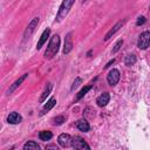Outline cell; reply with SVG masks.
I'll list each match as a JSON object with an SVG mask.
<instances>
[{
	"instance_id": "cell-1",
	"label": "cell",
	"mask_w": 150,
	"mask_h": 150,
	"mask_svg": "<svg viewBox=\"0 0 150 150\" xmlns=\"http://www.w3.org/2000/svg\"><path fill=\"white\" fill-rule=\"evenodd\" d=\"M59 47H60V36L55 34L50 39V41H49V43L47 46V49L45 52V57L48 59V60L54 57V55L59 52Z\"/></svg>"
},
{
	"instance_id": "cell-2",
	"label": "cell",
	"mask_w": 150,
	"mask_h": 150,
	"mask_svg": "<svg viewBox=\"0 0 150 150\" xmlns=\"http://www.w3.org/2000/svg\"><path fill=\"white\" fill-rule=\"evenodd\" d=\"M74 2H75V0H62L61 5L59 7V11L56 13V18H55V21L56 22L62 21L68 15V13H69L71 6L74 5Z\"/></svg>"
},
{
	"instance_id": "cell-3",
	"label": "cell",
	"mask_w": 150,
	"mask_h": 150,
	"mask_svg": "<svg viewBox=\"0 0 150 150\" xmlns=\"http://www.w3.org/2000/svg\"><path fill=\"white\" fill-rule=\"evenodd\" d=\"M137 46H138L139 49H146V48L150 46V32L145 30V32H143V33L139 35Z\"/></svg>"
},
{
	"instance_id": "cell-4",
	"label": "cell",
	"mask_w": 150,
	"mask_h": 150,
	"mask_svg": "<svg viewBox=\"0 0 150 150\" xmlns=\"http://www.w3.org/2000/svg\"><path fill=\"white\" fill-rule=\"evenodd\" d=\"M71 146L75 148V149H81V150H83V149L89 150V149H90V146L86 143V141H84L82 137H80V136H74V137H73Z\"/></svg>"
},
{
	"instance_id": "cell-5",
	"label": "cell",
	"mask_w": 150,
	"mask_h": 150,
	"mask_svg": "<svg viewBox=\"0 0 150 150\" xmlns=\"http://www.w3.org/2000/svg\"><path fill=\"white\" fill-rule=\"evenodd\" d=\"M107 81L110 86L117 84V82L120 81V71L117 69H111L109 71V74L107 75Z\"/></svg>"
},
{
	"instance_id": "cell-6",
	"label": "cell",
	"mask_w": 150,
	"mask_h": 150,
	"mask_svg": "<svg viewBox=\"0 0 150 150\" xmlns=\"http://www.w3.org/2000/svg\"><path fill=\"white\" fill-rule=\"evenodd\" d=\"M57 142H59V144H60L62 148H68V146L71 145L73 138H71V136L68 135V134H61V135L59 136V138H57Z\"/></svg>"
},
{
	"instance_id": "cell-7",
	"label": "cell",
	"mask_w": 150,
	"mask_h": 150,
	"mask_svg": "<svg viewBox=\"0 0 150 150\" xmlns=\"http://www.w3.org/2000/svg\"><path fill=\"white\" fill-rule=\"evenodd\" d=\"M38 23H39V18H34V19L28 23V26H27V28H26V30H25V39H28V38L30 36V34L34 32V29H35V27L38 26Z\"/></svg>"
},
{
	"instance_id": "cell-8",
	"label": "cell",
	"mask_w": 150,
	"mask_h": 150,
	"mask_svg": "<svg viewBox=\"0 0 150 150\" xmlns=\"http://www.w3.org/2000/svg\"><path fill=\"white\" fill-rule=\"evenodd\" d=\"M73 49V39H71V33H68L64 39V46H63V54L70 53Z\"/></svg>"
},
{
	"instance_id": "cell-9",
	"label": "cell",
	"mask_w": 150,
	"mask_h": 150,
	"mask_svg": "<svg viewBox=\"0 0 150 150\" xmlns=\"http://www.w3.org/2000/svg\"><path fill=\"white\" fill-rule=\"evenodd\" d=\"M21 121H22L21 115L18 114V112H15V111L11 112V114L8 115V117H7V122H8L9 124H19Z\"/></svg>"
},
{
	"instance_id": "cell-10",
	"label": "cell",
	"mask_w": 150,
	"mask_h": 150,
	"mask_svg": "<svg viewBox=\"0 0 150 150\" xmlns=\"http://www.w3.org/2000/svg\"><path fill=\"white\" fill-rule=\"evenodd\" d=\"M109 100H110L109 93H103L102 95H100V96L97 97L96 103H97L98 107H104V105H107V103L109 102Z\"/></svg>"
},
{
	"instance_id": "cell-11",
	"label": "cell",
	"mask_w": 150,
	"mask_h": 150,
	"mask_svg": "<svg viewBox=\"0 0 150 150\" xmlns=\"http://www.w3.org/2000/svg\"><path fill=\"white\" fill-rule=\"evenodd\" d=\"M49 34H50V29H49V28H47V29H45V30H43V33H42V34H41V36H40L39 42L36 43V49H40V48L43 46V43L47 41V39H48Z\"/></svg>"
},
{
	"instance_id": "cell-12",
	"label": "cell",
	"mask_w": 150,
	"mask_h": 150,
	"mask_svg": "<svg viewBox=\"0 0 150 150\" xmlns=\"http://www.w3.org/2000/svg\"><path fill=\"white\" fill-rule=\"evenodd\" d=\"M27 77H28V74H23L22 76H20V77H19V79H18V80H16V81H15V82L9 87V89H8V91H7V93H8V94L13 93V91H14V90H15V89H16V88H18V87H19V86H20V84H21V83L27 79Z\"/></svg>"
},
{
	"instance_id": "cell-13",
	"label": "cell",
	"mask_w": 150,
	"mask_h": 150,
	"mask_svg": "<svg viewBox=\"0 0 150 150\" xmlns=\"http://www.w3.org/2000/svg\"><path fill=\"white\" fill-rule=\"evenodd\" d=\"M56 104V98L55 97H52L49 101H47V103L45 104V107L42 108V110H41V112H40V115L42 116V115H45L47 111H49L54 105Z\"/></svg>"
},
{
	"instance_id": "cell-14",
	"label": "cell",
	"mask_w": 150,
	"mask_h": 150,
	"mask_svg": "<svg viewBox=\"0 0 150 150\" xmlns=\"http://www.w3.org/2000/svg\"><path fill=\"white\" fill-rule=\"evenodd\" d=\"M76 127H77V128H79L81 131H83V132H87V131H89V129H90L89 123H88V122H87L84 118L76 121Z\"/></svg>"
},
{
	"instance_id": "cell-15",
	"label": "cell",
	"mask_w": 150,
	"mask_h": 150,
	"mask_svg": "<svg viewBox=\"0 0 150 150\" xmlns=\"http://www.w3.org/2000/svg\"><path fill=\"white\" fill-rule=\"evenodd\" d=\"M122 25H123V21L117 22V23H116V25H115V26H114V27H112V28H111V29L105 34V36H104V41L109 40V39H110V38H111V36H112V35H114V34H115V33H116V32L122 27Z\"/></svg>"
},
{
	"instance_id": "cell-16",
	"label": "cell",
	"mask_w": 150,
	"mask_h": 150,
	"mask_svg": "<svg viewBox=\"0 0 150 150\" xmlns=\"http://www.w3.org/2000/svg\"><path fill=\"white\" fill-rule=\"evenodd\" d=\"M52 88H53V86H52V83H47V86H46V88H45V90H43V93H42V95H41V97H40V103H42V102H45L46 101V98H47V96L50 94V91H52Z\"/></svg>"
},
{
	"instance_id": "cell-17",
	"label": "cell",
	"mask_w": 150,
	"mask_h": 150,
	"mask_svg": "<svg viewBox=\"0 0 150 150\" xmlns=\"http://www.w3.org/2000/svg\"><path fill=\"white\" fill-rule=\"evenodd\" d=\"M23 149H25V150H30V149H33V150H39L40 146H39V144L35 143L34 141H29V142H27V143L23 145Z\"/></svg>"
},
{
	"instance_id": "cell-18",
	"label": "cell",
	"mask_w": 150,
	"mask_h": 150,
	"mask_svg": "<svg viewBox=\"0 0 150 150\" xmlns=\"http://www.w3.org/2000/svg\"><path fill=\"white\" fill-rule=\"evenodd\" d=\"M39 137L41 141H49L52 137H53V134L50 131H47V130H43L39 134Z\"/></svg>"
},
{
	"instance_id": "cell-19",
	"label": "cell",
	"mask_w": 150,
	"mask_h": 150,
	"mask_svg": "<svg viewBox=\"0 0 150 150\" xmlns=\"http://www.w3.org/2000/svg\"><path fill=\"white\" fill-rule=\"evenodd\" d=\"M125 66H128V67H131V66H134L135 63H136V56L134 55V54H131V55H128V56H125Z\"/></svg>"
},
{
	"instance_id": "cell-20",
	"label": "cell",
	"mask_w": 150,
	"mask_h": 150,
	"mask_svg": "<svg viewBox=\"0 0 150 150\" xmlns=\"http://www.w3.org/2000/svg\"><path fill=\"white\" fill-rule=\"evenodd\" d=\"M91 89V86H87V87H84V88H82L81 90H80V93L76 95V100H80V98H82L89 90Z\"/></svg>"
},
{
	"instance_id": "cell-21",
	"label": "cell",
	"mask_w": 150,
	"mask_h": 150,
	"mask_svg": "<svg viewBox=\"0 0 150 150\" xmlns=\"http://www.w3.org/2000/svg\"><path fill=\"white\" fill-rule=\"evenodd\" d=\"M64 121H66L64 116H56V117L53 118V124L54 125H61Z\"/></svg>"
},
{
	"instance_id": "cell-22",
	"label": "cell",
	"mask_w": 150,
	"mask_h": 150,
	"mask_svg": "<svg viewBox=\"0 0 150 150\" xmlns=\"http://www.w3.org/2000/svg\"><path fill=\"white\" fill-rule=\"evenodd\" d=\"M81 83H82V79H81V77H76V79H75V81L73 82V84H71V88H70V89H71V90H75V89H76Z\"/></svg>"
},
{
	"instance_id": "cell-23",
	"label": "cell",
	"mask_w": 150,
	"mask_h": 150,
	"mask_svg": "<svg viewBox=\"0 0 150 150\" xmlns=\"http://www.w3.org/2000/svg\"><path fill=\"white\" fill-rule=\"evenodd\" d=\"M122 45H123V40H118V41L116 42V45L114 46V48H112V53H114V54H115V53H117V52L121 49Z\"/></svg>"
},
{
	"instance_id": "cell-24",
	"label": "cell",
	"mask_w": 150,
	"mask_h": 150,
	"mask_svg": "<svg viewBox=\"0 0 150 150\" xmlns=\"http://www.w3.org/2000/svg\"><path fill=\"white\" fill-rule=\"evenodd\" d=\"M145 22V18L144 16H139L138 19H137V21H136V25L137 26H141V25H143Z\"/></svg>"
},
{
	"instance_id": "cell-25",
	"label": "cell",
	"mask_w": 150,
	"mask_h": 150,
	"mask_svg": "<svg viewBox=\"0 0 150 150\" xmlns=\"http://www.w3.org/2000/svg\"><path fill=\"white\" fill-rule=\"evenodd\" d=\"M114 62H115V59H112V60H110V61H109V62H108V63H107V64L104 66V68H105V69H107V68H109V67H110V66H111V64H112Z\"/></svg>"
},
{
	"instance_id": "cell-26",
	"label": "cell",
	"mask_w": 150,
	"mask_h": 150,
	"mask_svg": "<svg viewBox=\"0 0 150 150\" xmlns=\"http://www.w3.org/2000/svg\"><path fill=\"white\" fill-rule=\"evenodd\" d=\"M46 149H57V146L56 145H47Z\"/></svg>"
},
{
	"instance_id": "cell-27",
	"label": "cell",
	"mask_w": 150,
	"mask_h": 150,
	"mask_svg": "<svg viewBox=\"0 0 150 150\" xmlns=\"http://www.w3.org/2000/svg\"><path fill=\"white\" fill-rule=\"evenodd\" d=\"M84 1H86V0H84Z\"/></svg>"
}]
</instances>
